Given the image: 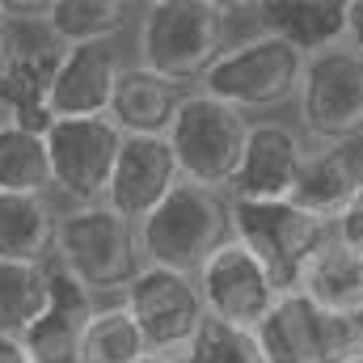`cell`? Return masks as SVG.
Segmentation results:
<instances>
[{"mask_svg": "<svg viewBox=\"0 0 363 363\" xmlns=\"http://www.w3.org/2000/svg\"><path fill=\"white\" fill-rule=\"evenodd\" d=\"M300 296H308L317 308L338 313V317H359L363 313V254L330 237L300 274L296 283Z\"/></svg>", "mask_w": 363, "mask_h": 363, "instance_id": "ffe728a7", "label": "cell"}, {"mask_svg": "<svg viewBox=\"0 0 363 363\" xmlns=\"http://www.w3.org/2000/svg\"><path fill=\"white\" fill-rule=\"evenodd\" d=\"M237 241V220H233V194L190 186L182 182L178 190L140 224V245L144 262L161 271L194 274Z\"/></svg>", "mask_w": 363, "mask_h": 363, "instance_id": "3957f363", "label": "cell"}, {"mask_svg": "<svg viewBox=\"0 0 363 363\" xmlns=\"http://www.w3.org/2000/svg\"><path fill=\"white\" fill-rule=\"evenodd\" d=\"M97 296H89L68 271L51 262V304L21 338L34 363H81V338L97 313Z\"/></svg>", "mask_w": 363, "mask_h": 363, "instance_id": "9a60e30c", "label": "cell"}, {"mask_svg": "<svg viewBox=\"0 0 363 363\" xmlns=\"http://www.w3.org/2000/svg\"><path fill=\"white\" fill-rule=\"evenodd\" d=\"M123 304H127L131 321L140 325L152 355H186L199 325L207 321L199 279L161 271V267H144L140 279L123 291Z\"/></svg>", "mask_w": 363, "mask_h": 363, "instance_id": "9c48e42d", "label": "cell"}, {"mask_svg": "<svg viewBox=\"0 0 363 363\" xmlns=\"http://www.w3.org/2000/svg\"><path fill=\"white\" fill-rule=\"evenodd\" d=\"M152 351H148L140 325L131 321L127 304L123 300H101L85 338H81V363H140Z\"/></svg>", "mask_w": 363, "mask_h": 363, "instance_id": "cb8c5ba5", "label": "cell"}, {"mask_svg": "<svg viewBox=\"0 0 363 363\" xmlns=\"http://www.w3.org/2000/svg\"><path fill=\"white\" fill-rule=\"evenodd\" d=\"M123 131L110 118H77V123H55L47 131V152H51V186L64 194L72 207L106 203V190L114 178V161L123 152Z\"/></svg>", "mask_w": 363, "mask_h": 363, "instance_id": "30bf717a", "label": "cell"}, {"mask_svg": "<svg viewBox=\"0 0 363 363\" xmlns=\"http://www.w3.org/2000/svg\"><path fill=\"white\" fill-rule=\"evenodd\" d=\"M60 211L47 194H0V262H55Z\"/></svg>", "mask_w": 363, "mask_h": 363, "instance_id": "d6986e66", "label": "cell"}, {"mask_svg": "<svg viewBox=\"0 0 363 363\" xmlns=\"http://www.w3.org/2000/svg\"><path fill=\"white\" fill-rule=\"evenodd\" d=\"M55 267L68 271L97 300H123V291L148 267L140 245V224L118 216L110 203L60 211Z\"/></svg>", "mask_w": 363, "mask_h": 363, "instance_id": "7a4b0ae2", "label": "cell"}, {"mask_svg": "<svg viewBox=\"0 0 363 363\" xmlns=\"http://www.w3.org/2000/svg\"><path fill=\"white\" fill-rule=\"evenodd\" d=\"M51 304V267L0 262V334L26 338Z\"/></svg>", "mask_w": 363, "mask_h": 363, "instance_id": "7402d4cb", "label": "cell"}, {"mask_svg": "<svg viewBox=\"0 0 363 363\" xmlns=\"http://www.w3.org/2000/svg\"><path fill=\"white\" fill-rule=\"evenodd\" d=\"M190 93L194 89H186L178 81L144 68V64H131L118 77V89L110 101V123L135 140H165Z\"/></svg>", "mask_w": 363, "mask_h": 363, "instance_id": "2e32d148", "label": "cell"}, {"mask_svg": "<svg viewBox=\"0 0 363 363\" xmlns=\"http://www.w3.org/2000/svg\"><path fill=\"white\" fill-rule=\"evenodd\" d=\"M258 342L267 363H351L363 355V330L355 317L317 308L308 296L287 291L262 321Z\"/></svg>", "mask_w": 363, "mask_h": 363, "instance_id": "52a82bcc", "label": "cell"}, {"mask_svg": "<svg viewBox=\"0 0 363 363\" xmlns=\"http://www.w3.org/2000/svg\"><path fill=\"white\" fill-rule=\"evenodd\" d=\"M308 152L313 144L296 127L279 118H254L241 169L228 186L233 203H291L300 174L308 165Z\"/></svg>", "mask_w": 363, "mask_h": 363, "instance_id": "7c38bea8", "label": "cell"}, {"mask_svg": "<svg viewBox=\"0 0 363 363\" xmlns=\"http://www.w3.org/2000/svg\"><path fill=\"white\" fill-rule=\"evenodd\" d=\"M228 26H233V4L152 0V4H144L140 34H135L140 64L186 89H199L203 77L216 68V60L233 47Z\"/></svg>", "mask_w": 363, "mask_h": 363, "instance_id": "6da1fadb", "label": "cell"}, {"mask_svg": "<svg viewBox=\"0 0 363 363\" xmlns=\"http://www.w3.org/2000/svg\"><path fill=\"white\" fill-rule=\"evenodd\" d=\"M300 135L313 148L363 144V55L347 43L308 55L304 85L296 97Z\"/></svg>", "mask_w": 363, "mask_h": 363, "instance_id": "8992f818", "label": "cell"}, {"mask_svg": "<svg viewBox=\"0 0 363 363\" xmlns=\"http://www.w3.org/2000/svg\"><path fill=\"white\" fill-rule=\"evenodd\" d=\"M199 291H203L207 317L237 325V330H250V334L262 330V321L274 313V304L287 296L274 283V274L262 267V258L254 250H245L241 241L224 245L199 271Z\"/></svg>", "mask_w": 363, "mask_h": 363, "instance_id": "8fae6325", "label": "cell"}, {"mask_svg": "<svg viewBox=\"0 0 363 363\" xmlns=\"http://www.w3.org/2000/svg\"><path fill=\"white\" fill-rule=\"evenodd\" d=\"M351 0H262L258 26L291 43L300 55H321L347 43Z\"/></svg>", "mask_w": 363, "mask_h": 363, "instance_id": "e0dca14e", "label": "cell"}, {"mask_svg": "<svg viewBox=\"0 0 363 363\" xmlns=\"http://www.w3.org/2000/svg\"><path fill=\"white\" fill-rule=\"evenodd\" d=\"M359 182H363V144L313 148L291 203L334 228V220H338V216L347 211V203L355 199Z\"/></svg>", "mask_w": 363, "mask_h": 363, "instance_id": "ac0fdd59", "label": "cell"}, {"mask_svg": "<svg viewBox=\"0 0 363 363\" xmlns=\"http://www.w3.org/2000/svg\"><path fill=\"white\" fill-rule=\"evenodd\" d=\"M178 186H182V169L174 161L169 140H135V135H127L123 152L114 161V178H110V190H106V203L118 216L144 224Z\"/></svg>", "mask_w": 363, "mask_h": 363, "instance_id": "5bb4252c", "label": "cell"}, {"mask_svg": "<svg viewBox=\"0 0 363 363\" xmlns=\"http://www.w3.org/2000/svg\"><path fill=\"white\" fill-rule=\"evenodd\" d=\"M355 321H359V330H363V313H359V317H355Z\"/></svg>", "mask_w": 363, "mask_h": 363, "instance_id": "4dcf8cb0", "label": "cell"}, {"mask_svg": "<svg viewBox=\"0 0 363 363\" xmlns=\"http://www.w3.org/2000/svg\"><path fill=\"white\" fill-rule=\"evenodd\" d=\"M250 127H254L250 114L233 110L228 101H220L211 93L194 89L182 101L178 118L165 135L182 169V182L228 194V186L241 169L245 144H250Z\"/></svg>", "mask_w": 363, "mask_h": 363, "instance_id": "5b68a950", "label": "cell"}, {"mask_svg": "<svg viewBox=\"0 0 363 363\" xmlns=\"http://www.w3.org/2000/svg\"><path fill=\"white\" fill-rule=\"evenodd\" d=\"M182 359L186 363H267V351H262L258 334L207 317Z\"/></svg>", "mask_w": 363, "mask_h": 363, "instance_id": "d4e9b609", "label": "cell"}, {"mask_svg": "<svg viewBox=\"0 0 363 363\" xmlns=\"http://www.w3.org/2000/svg\"><path fill=\"white\" fill-rule=\"evenodd\" d=\"M237 241L262 258L283 291H296L308 258L334 237V228L296 203H233Z\"/></svg>", "mask_w": 363, "mask_h": 363, "instance_id": "ba28073f", "label": "cell"}, {"mask_svg": "<svg viewBox=\"0 0 363 363\" xmlns=\"http://www.w3.org/2000/svg\"><path fill=\"white\" fill-rule=\"evenodd\" d=\"M0 363H34V355L26 351V342H21V338L0 334Z\"/></svg>", "mask_w": 363, "mask_h": 363, "instance_id": "83f0119b", "label": "cell"}, {"mask_svg": "<svg viewBox=\"0 0 363 363\" xmlns=\"http://www.w3.org/2000/svg\"><path fill=\"white\" fill-rule=\"evenodd\" d=\"M304 68H308V55H300L291 43L274 38L267 30H258V34L233 38V47L216 60V68L203 77L199 89L228 101L241 114L279 110L300 97Z\"/></svg>", "mask_w": 363, "mask_h": 363, "instance_id": "277c9868", "label": "cell"}, {"mask_svg": "<svg viewBox=\"0 0 363 363\" xmlns=\"http://www.w3.org/2000/svg\"><path fill=\"white\" fill-rule=\"evenodd\" d=\"M140 363H186L182 355H148V359H140Z\"/></svg>", "mask_w": 363, "mask_h": 363, "instance_id": "f546056e", "label": "cell"}, {"mask_svg": "<svg viewBox=\"0 0 363 363\" xmlns=\"http://www.w3.org/2000/svg\"><path fill=\"white\" fill-rule=\"evenodd\" d=\"M123 77V60L110 43H93V47H68L55 81L47 110L55 123H77V118H110V101Z\"/></svg>", "mask_w": 363, "mask_h": 363, "instance_id": "4fadbf2b", "label": "cell"}, {"mask_svg": "<svg viewBox=\"0 0 363 363\" xmlns=\"http://www.w3.org/2000/svg\"><path fill=\"white\" fill-rule=\"evenodd\" d=\"M0 194H55L47 135L0 118Z\"/></svg>", "mask_w": 363, "mask_h": 363, "instance_id": "44dd1931", "label": "cell"}, {"mask_svg": "<svg viewBox=\"0 0 363 363\" xmlns=\"http://www.w3.org/2000/svg\"><path fill=\"white\" fill-rule=\"evenodd\" d=\"M334 237L342 245H351L355 254H363V182H359V190H355V199L347 203V211L334 220Z\"/></svg>", "mask_w": 363, "mask_h": 363, "instance_id": "484cf974", "label": "cell"}, {"mask_svg": "<svg viewBox=\"0 0 363 363\" xmlns=\"http://www.w3.org/2000/svg\"><path fill=\"white\" fill-rule=\"evenodd\" d=\"M9 64H13V26L0 17V77H4Z\"/></svg>", "mask_w": 363, "mask_h": 363, "instance_id": "f1b7e54d", "label": "cell"}, {"mask_svg": "<svg viewBox=\"0 0 363 363\" xmlns=\"http://www.w3.org/2000/svg\"><path fill=\"white\" fill-rule=\"evenodd\" d=\"M131 9L123 0H51L47 30L60 47H93L110 43L127 26Z\"/></svg>", "mask_w": 363, "mask_h": 363, "instance_id": "603a6c76", "label": "cell"}, {"mask_svg": "<svg viewBox=\"0 0 363 363\" xmlns=\"http://www.w3.org/2000/svg\"><path fill=\"white\" fill-rule=\"evenodd\" d=\"M347 47L363 55V0H351V17H347Z\"/></svg>", "mask_w": 363, "mask_h": 363, "instance_id": "4316f807", "label": "cell"}, {"mask_svg": "<svg viewBox=\"0 0 363 363\" xmlns=\"http://www.w3.org/2000/svg\"><path fill=\"white\" fill-rule=\"evenodd\" d=\"M351 363H363V355H355V359H351Z\"/></svg>", "mask_w": 363, "mask_h": 363, "instance_id": "1f68e13d", "label": "cell"}]
</instances>
